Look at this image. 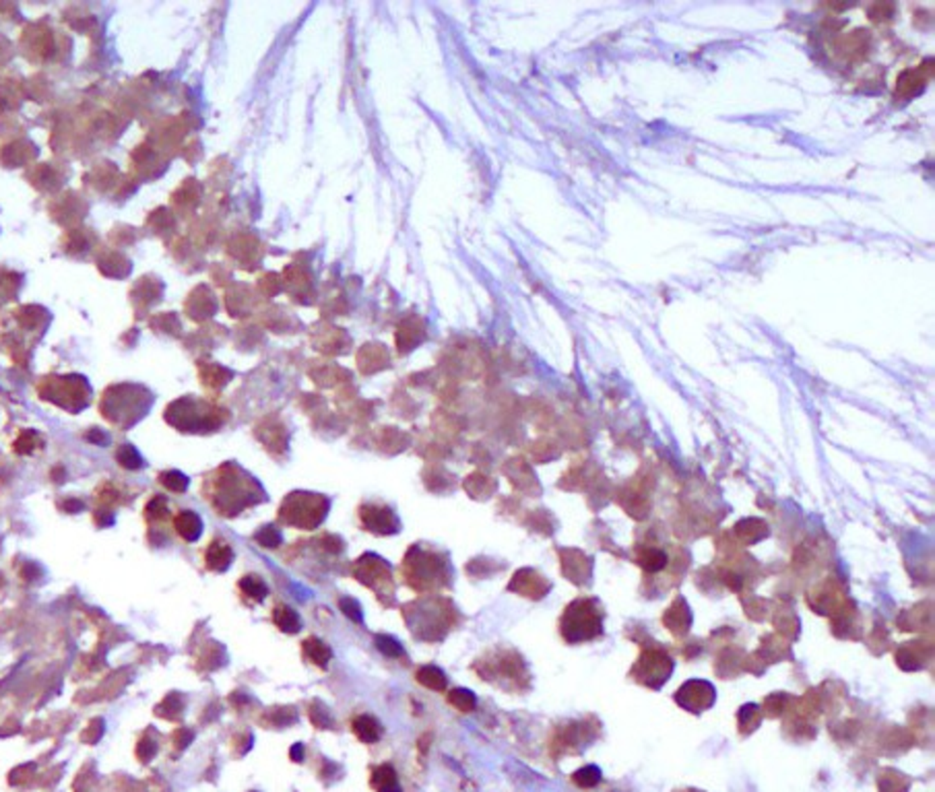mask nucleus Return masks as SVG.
Instances as JSON below:
<instances>
[{
	"instance_id": "1",
	"label": "nucleus",
	"mask_w": 935,
	"mask_h": 792,
	"mask_svg": "<svg viewBox=\"0 0 935 792\" xmlns=\"http://www.w3.org/2000/svg\"><path fill=\"white\" fill-rule=\"evenodd\" d=\"M562 635L570 642H589L603 634V611L595 599H578L562 617Z\"/></svg>"
},
{
	"instance_id": "2",
	"label": "nucleus",
	"mask_w": 935,
	"mask_h": 792,
	"mask_svg": "<svg viewBox=\"0 0 935 792\" xmlns=\"http://www.w3.org/2000/svg\"><path fill=\"white\" fill-rule=\"evenodd\" d=\"M674 673V660L667 656V652L659 650V648H649L644 650V654L636 660L634 669H632V677L651 687V689H659L667 683V679Z\"/></svg>"
},
{
	"instance_id": "3",
	"label": "nucleus",
	"mask_w": 935,
	"mask_h": 792,
	"mask_svg": "<svg viewBox=\"0 0 935 792\" xmlns=\"http://www.w3.org/2000/svg\"><path fill=\"white\" fill-rule=\"evenodd\" d=\"M676 702L687 712H704L714 704V687L706 681H687L676 694Z\"/></svg>"
},
{
	"instance_id": "4",
	"label": "nucleus",
	"mask_w": 935,
	"mask_h": 792,
	"mask_svg": "<svg viewBox=\"0 0 935 792\" xmlns=\"http://www.w3.org/2000/svg\"><path fill=\"white\" fill-rule=\"evenodd\" d=\"M361 520L363 524L374 531V533H395L399 531L397 520L393 516L391 510H380V508H361Z\"/></svg>"
},
{
	"instance_id": "5",
	"label": "nucleus",
	"mask_w": 935,
	"mask_h": 792,
	"mask_svg": "<svg viewBox=\"0 0 935 792\" xmlns=\"http://www.w3.org/2000/svg\"><path fill=\"white\" fill-rule=\"evenodd\" d=\"M665 626L674 632V634H685L692 626V613L689 607L685 605V601L680 599L671 609H667L665 617H663Z\"/></svg>"
},
{
	"instance_id": "6",
	"label": "nucleus",
	"mask_w": 935,
	"mask_h": 792,
	"mask_svg": "<svg viewBox=\"0 0 935 792\" xmlns=\"http://www.w3.org/2000/svg\"><path fill=\"white\" fill-rule=\"evenodd\" d=\"M175 531H178V535H180L182 539H186V541H196V539L200 537L203 522H200V518H198L196 514H192V512H182V514L175 518Z\"/></svg>"
},
{
	"instance_id": "7",
	"label": "nucleus",
	"mask_w": 935,
	"mask_h": 792,
	"mask_svg": "<svg viewBox=\"0 0 935 792\" xmlns=\"http://www.w3.org/2000/svg\"><path fill=\"white\" fill-rule=\"evenodd\" d=\"M232 559H234V551L225 543H213L207 551V565H209V569H215V571L228 569Z\"/></svg>"
},
{
	"instance_id": "8",
	"label": "nucleus",
	"mask_w": 935,
	"mask_h": 792,
	"mask_svg": "<svg viewBox=\"0 0 935 792\" xmlns=\"http://www.w3.org/2000/svg\"><path fill=\"white\" fill-rule=\"evenodd\" d=\"M353 730L363 743H376L380 739V724L372 716H357L353 720Z\"/></svg>"
},
{
	"instance_id": "9",
	"label": "nucleus",
	"mask_w": 935,
	"mask_h": 792,
	"mask_svg": "<svg viewBox=\"0 0 935 792\" xmlns=\"http://www.w3.org/2000/svg\"><path fill=\"white\" fill-rule=\"evenodd\" d=\"M304 654H306V658H308L310 662H314V664L320 666V669H325V666L329 664V660H331V650H329V646L323 644V642L316 639V637H310V639L304 642Z\"/></svg>"
},
{
	"instance_id": "10",
	"label": "nucleus",
	"mask_w": 935,
	"mask_h": 792,
	"mask_svg": "<svg viewBox=\"0 0 935 792\" xmlns=\"http://www.w3.org/2000/svg\"><path fill=\"white\" fill-rule=\"evenodd\" d=\"M372 786L378 792H401L399 782H397V774L391 766H382L374 772Z\"/></svg>"
},
{
	"instance_id": "11",
	"label": "nucleus",
	"mask_w": 935,
	"mask_h": 792,
	"mask_svg": "<svg viewBox=\"0 0 935 792\" xmlns=\"http://www.w3.org/2000/svg\"><path fill=\"white\" fill-rule=\"evenodd\" d=\"M273 619H275L277 628L283 630V632H287V634H295V632H300V628H302V621H300L298 613L291 611V609L285 607V605H281V607L275 609Z\"/></svg>"
},
{
	"instance_id": "12",
	"label": "nucleus",
	"mask_w": 935,
	"mask_h": 792,
	"mask_svg": "<svg viewBox=\"0 0 935 792\" xmlns=\"http://www.w3.org/2000/svg\"><path fill=\"white\" fill-rule=\"evenodd\" d=\"M418 681L427 687V689H434V691H444L446 689V677H444V673L440 671V669H436V666H424V669H420L418 671Z\"/></svg>"
},
{
	"instance_id": "13",
	"label": "nucleus",
	"mask_w": 935,
	"mask_h": 792,
	"mask_svg": "<svg viewBox=\"0 0 935 792\" xmlns=\"http://www.w3.org/2000/svg\"><path fill=\"white\" fill-rule=\"evenodd\" d=\"M638 563L646 569V571H659L667 565V555L659 549H644L642 555L638 557Z\"/></svg>"
},
{
	"instance_id": "14",
	"label": "nucleus",
	"mask_w": 935,
	"mask_h": 792,
	"mask_svg": "<svg viewBox=\"0 0 935 792\" xmlns=\"http://www.w3.org/2000/svg\"><path fill=\"white\" fill-rule=\"evenodd\" d=\"M240 588H242L252 601H262V599L266 596V586H264V582H262L258 576H246V578L240 582Z\"/></svg>"
},
{
	"instance_id": "15",
	"label": "nucleus",
	"mask_w": 935,
	"mask_h": 792,
	"mask_svg": "<svg viewBox=\"0 0 935 792\" xmlns=\"http://www.w3.org/2000/svg\"><path fill=\"white\" fill-rule=\"evenodd\" d=\"M448 702H450L454 708L465 710V712H469V710L475 708V696H473L469 689H454V691H450V694H448Z\"/></svg>"
},
{
	"instance_id": "16",
	"label": "nucleus",
	"mask_w": 935,
	"mask_h": 792,
	"mask_svg": "<svg viewBox=\"0 0 935 792\" xmlns=\"http://www.w3.org/2000/svg\"><path fill=\"white\" fill-rule=\"evenodd\" d=\"M376 648H378L384 656H391V658L403 654L401 644H399L395 637H391V635H378V637H376Z\"/></svg>"
},
{
	"instance_id": "17",
	"label": "nucleus",
	"mask_w": 935,
	"mask_h": 792,
	"mask_svg": "<svg viewBox=\"0 0 935 792\" xmlns=\"http://www.w3.org/2000/svg\"><path fill=\"white\" fill-rule=\"evenodd\" d=\"M758 722H760V710H758V706H746V708H741V712H739V724H741V728L748 726L746 732L754 730V728L758 726Z\"/></svg>"
},
{
	"instance_id": "18",
	"label": "nucleus",
	"mask_w": 935,
	"mask_h": 792,
	"mask_svg": "<svg viewBox=\"0 0 935 792\" xmlns=\"http://www.w3.org/2000/svg\"><path fill=\"white\" fill-rule=\"evenodd\" d=\"M601 780V772L593 768V766H589V768H583L581 772H576L574 774V782L576 784H581V786H585V789H589V786H595L597 782Z\"/></svg>"
},
{
	"instance_id": "19",
	"label": "nucleus",
	"mask_w": 935,
	"mask_h": 792,
	"mask_svg": "<svg viewBox=\"0 0 935 792\" xmlns=\"http://www.w3.org/2000/svg\"><path fill=\"white\" fill-rule=\"evenodd\" d=\"M118 460L122 463V467H126V469H139L141 465H143V460H141V456L137 454V450L132 448V446H124V448H120V452H118Z\"/></svg>"
},
{
	"instance_id": "20",
	"label": "nucleus",
	"mask_w": 935,
	"mask_h": 792,
	"mask_svg": "<svg viewBox=\"0 0 935 792\" xmlns=\"http://www.w3.org/2000/svg\"><path fill=\"white\" fill-rule=\"evenodd\" d=\"M256 541L262 545V547H277L279 543H281V535H279V531L277 528H273V526H264V528H260L258 533H256Z\"/></svg>"
},
{
	"instance_id": "21",
	"label": "nucleus",
	"mask_w": 935,
	"mask_h": 792,
	"mask_svg": "<svg viewBox=\"0 0 935 792\" xmlns=\"http://www.w3.org/2000/svg\"><path fill=\"white\" fill-rule=\"evenodd\" d=\"M341 611L351 619V621H355V623H361V619H363V615H361V607H359V603L357 601H353V599H341Z\"/></svg>"
},
{
	"instance_id": "22",
	"label": "nucleus",
	"mask_w": 935,
	"mask_h": 792,
	"mask_svg": "<svg viewBox=\"0 0 935 792\" xmlns=\"http://www.w3.org/2000/svg\"><path fill=\"white\" fill-rule=\"evenodd\" d=\"M162 483L171 489V491H184L186 489V485H188V479L182 475V473H175V471H171V473H166V475H162Z\"/></svg>"
},
{
	"instance_id": "23",
	"label": "nucleus",
	"mask_w": 935,
	"mask_h": 792,
	"mask_svg": "<svg viewBox=\"0 0 935 792\" xmlns=\"http://www.w3.org/2000/svg\"><path fill=\"white\" fill-rule=\"evenodd\" d=\"M164 512H166V503H164L162 497L153 499V501L147 506V516H149V518H160V516H164Z\"/></svg>"
},
{
	"instance_id": "24",
	"label": "nucleus",
	"mask_w": 935,
	"mask_h": 792,
	"mask_svg": "<svg viewBox=\"0 0 935 792\" xmlns=\"http://www.w3.org/2000/svg\"><path fill=\"white\" fill-rule=\"evenodd\" d=\"M302 753H304L302 745H295V747L291 749V757H293L295 761H302Z\"/></svg>"
}]
</instances>
